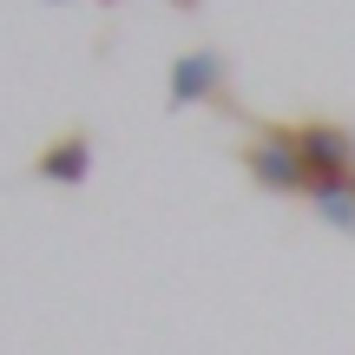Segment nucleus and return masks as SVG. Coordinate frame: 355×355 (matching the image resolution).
Segmentation results:
<instances>
[{
  "mask_svg": "<svg viewBox=\"0 0 355 355\" xmlns=\"http://www.w3.org/2000/svg\"><path fill=\"white\" fill-rule=\"evenodd\" d=\"M217 73H224V66H217L211 53H191V60H178V66H171V99H178V105L204 99V92L217 86Z\"/></svg>",
  "mask_w": 355,
  "mask_h": 355,
  "instance_id": "nucleus-3",
  "label": "nucleus"
},
{
  "mask_svg": "<svg viewBox=\"0 0 355 355\" xmlns=\"http://www.w3.org/2000/svg\"><path fill=\"white\" fill-rule=\"evenodd\" d=\"M40 171H46V178H66V184H73V178L86 171V139H66V145H53V158H46Z\"/></svg>",
  "mask_w": 355,
  "mask_h": 355,
  "instance_id": "nucleus-4",
  "label": "nucleus"
},
{
  "mask_svg": "<svg viewBox=\"0 0 355 355\" xmlns=\"http://www.w3.org/2000/svg\"><path fill=\"white\" fill-rule=\"evenodd\" d=\"M322 204V217H336V224H355V191L349 184H309Z\"/></svg>",
  "mask_w": 355,
  "mask_h": 355,
  "instance_id": "nucleus-5",
  "label": "nucleus"
},
{
  "mask_svg": "<svg viewBox=\"0 0 355 355\" xmlns=\"http://www.w3.org/2000/svg\"><path fill=\"white\" fill-rule=\"evenodd\" d=\"M296 152H303L309 184H343L349 165H355V139L343 125H303L296 132Z\"/></svg>",
  "mask_w": 355,
  "mask_h": 355,
  "instance_id": "nucleus-1",
  "label": "nucleus"
},
{
  "mask_svg": "<svg viewBox=\"0 0 355 355\" xmlns=\"http://www.w3.org/2000/svg\"><path fill=\"white\" fill-rule=\"evenodd\" d=\"M250 171L277 191H309V171H303V152H296V132H263L250 145Z\"/></svg>",
  "mask_w": 355,
  "mask_h": 355,
  "instance_id": "nucleus-2",
  "label": "nucleus"
}]
</instances>
